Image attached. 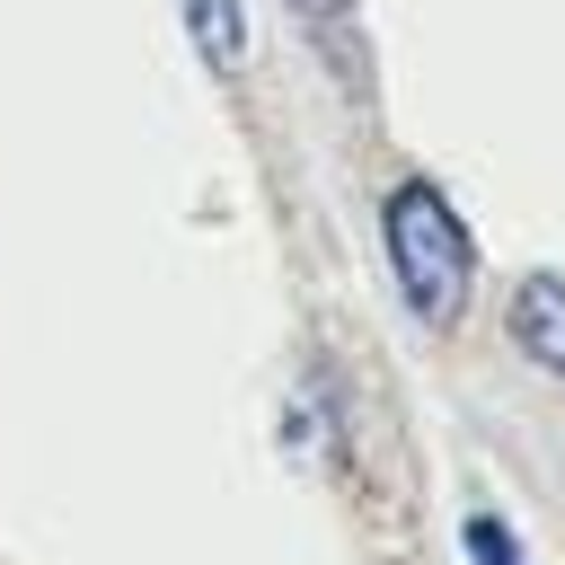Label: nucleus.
Returning <instances> with one entry per match:
<instances>
[{"instance_id":"nucleus-4","label":"nucleus","mask_w":565,"mask_h":565,"mask_svg":"<svg viewBox=\"0 0 565 565\" xmlns=\"http://www.w3.org/2000/svg\"><path fill=\"white\" fill-rule=\"evenodd\" d=\"M177 18H185V35H194V53L230 79L238 62H247V0H177Z\"/></svg>"},{"instance_id":"nucleus-1","label":"nucleus","mask_w":565,"mask_h":565,"mask_svg":"<svg viewBox=\"0 0 565 565\" xmlns=\"http://www.w3.org/2000/svg\"><path fill=\"white\" fill-rule=\"evenodd\" d=\"M380 247H388V274H397V300L424 318V327H450L477 291V247H468V221L450 212V194L433 177H397L380 194Z\"/></svg>"},{"instance_id":"nucleus-3","label":"nucleus","mask_w":565,"mask_h":565,"mask_svg":"<svg viewBox=\"0 0 565 565\" xmlns=\"http://www.w3.org/2000/svg\"><path fill=\"white\" fill-rule=\"evenodd\" d=\"M291 26L318 44V62L362 97V79H371V44H362V9L353 0H291Z\"/></svg>"},{"instance_id":"nucleus-2","label":"nucleus","mask_w":565,"mask_h":565,"mask_svg":"<svg viewBox=\"0 0 565 565\" xmlns=\"http://www.w3.org/2000/svg\"><path fill=\"white\" fill-rule=\"evenodd\" d=\"M503 335L530 371L565 380V274H521L512 300H503Z\"/></svg>"},{"instance_id":"nucleus-5","label":"nucleus","mask_w":565,"mask_h":565,"mask_svg":"<svg viewBox=\"0 0 565 565\" xmlns=\"http://www.w3.org/2000/svg\"><path fill=\"white\" fill-rule=\"evenodd\" d=\"M468 556L477 565H521V547H512V530L494 512H468Z\"/></svg>"}]
</instances>
